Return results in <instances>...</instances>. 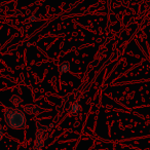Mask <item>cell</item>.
Returning a JSON list of instances; mask_svg holds the SVG:
<instances>
[{"mask_svg":"<svg viewBox=\"0 0 150 150\" xmlns=\"http://www.w3.org/2000/svg\"><path fill=\"white\" fill-rule=\"evenodd\" d=\"M4 119L6 125L13 129H21L26 127V115L22 110L16 107L7 108L4 112Z\"/></svg>","mask_w":150,"mask_h":150,"instance_id":"6da1fadb","label":"cell"},{"mask_svg":"<svg viewBox=\"0 0 150 150\" xmlns=\"http://www.w3.org/2000/svg\"><path fill=\"white\" fill-rule=\"evenodd\" d=\"M24 110L29 114H38V113H41L43 111L38 106H34V105H27V106L24 107Z\"/></svg>","mask_w":150,"mask_h":150,"instance_id":"7a4b0ae2","label":"cell"},{"mask_svg":"<svg viewBox=\"0 0 150 150\" xmlns=\"http://www.w3.org/2000/svg\"><path fill=\"white\" fill-rule=\"evenodd\" d=\"M69 70H70V64L68 62H64L61 65H59V72L61 74H66Z\"/></svg>","mask_w":150,"mask_h":150,"instance_id":"3957f363","label":"cell"},{"mask_svg":"<svg viewBox=\"0 0 150 150\" xmlns=\"http://www.w3.org/2000/svg\"><path fill=\"white\" fill-rule=\"evenodd\" d=\"M70 111L73 115L79 114V113L81 112V106H80V104H78V103H74V104L71 105Z\"/></svg>","mask_w":150,"mask_h":150,"instance_id":"277c9868","label":"cell"},{"mask_svg":"<svg viewBox=\"0 0 150 150\" xmlns=\"http://www.w3.org/2000/svg\"><path fill=\"white\" fill-rule=\"evenodd\" d=\"M11 102L13 103V105H15L16 108H18V107H19L20 105H21L22 103H23V101H22V99L20 98V97H18V96H13V97H11Z\"/></svg>","mask_w":150,"mask_h":150,"instance_id":"5b68a950","label":"cell"},{"mask_svg":"<svg viewBox=\"0 0 150 150\" xmlns=\"http://www.w3.org/2000/svg\"><path fill=\"white\" fill-rule=\"evenodd\" d=\"M3 133H4V129H3L2 127H0V141H1L3 138Z\"/></svg>","mask_w":150,"mask_h":150,"instance_id":"8992f818","label":"cell"}]
</instances>
